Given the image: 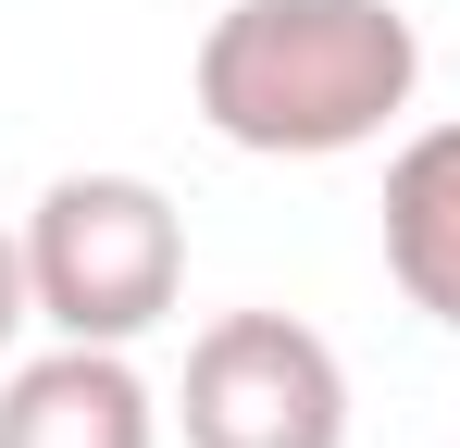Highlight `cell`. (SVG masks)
<instances>
[{
    "label": "cell",
    "mask_w": 460,
    "mask_h": 448,
    "mask_svg": "<svg viewBox=\"0 0 460 448\" xmlns=\"http://www.w3.org/2000/svg\"><path fill=\"white\" fill-rule=\"evenodd\" d=\"M187 87H199V125L249 162H336L411 112L423 25L398 0H225Z\"/></svg>",
    "instance_id": "cell-1"
},
{
    "label": "cell",
    "mask_w": 460,
    "mask_h": 448,
    "mask_svg": "<svg viewBox=\"0 0 460 448\" xmlns=\"http://www.w3.org/2000/svg\"><path fill=\"white\" fill-rule=\"evenodd\" d=\"M187 448H349V362L299 311H212L187 386H174Z\"/></svg>",
    "instance_id": "cell-3"
},
{
    "label": "cell",
    "mask_w": 460,
    "mask_h": 448,
    "mask_svg": "<svg viewBox=\"0 0 460 448\" xmlns=\"http://www.w3.org/2000/svg\"><path fill=\"white\" fill-rule=\"evenodd\" d=\"M25 287H38L50 336L137 349L187 299V212L150 175H50L38 212H25Z\"/></svg>",
    "instance_id": "cell-2"
},
{
    "label": "cell",
    "mask_w": 460,
    "mask_h": 448,
    "mask_svg": "<svg viewBox=\"0 0 460 448\" xmlns=\"http://www.w3.org/2000/svg\"><path fill=\"white\" fill-rule=\"evenodd\" d=\"M25 324H38V287H25V237L0 224V349H13Z\"/></svg>",
    "instance_id": "cell-6"
},
{
    "label": "cell",
    "mask_w": 460,
    "mask_h": 448,
    "mask_svg": "<svg viewBox=\"0 0 460 448\" xmlns=\"http://www.w3.org/2000/svg\"><path fill=\"white\" fill-rule=\"evenodd\" d=\"M0 448H162V399L125 349H38L0 373Z\"/></svg>",
    "instance_id": "cell-4"
},
{
    "label": "cell",
    "mask_w": 460,
    "mask_h": 448,
    "mask_svg": "<svg viewBox=\"0 0 460 448\" xmlns=\"http://www.w3.org/2000/svg\"><path fill=\"white\" fill-rule=\"evenodd\" d=\"M385 274L423 324L460 336V125H423L385 162Z\"/></svg>",
    "instance_id": "cell-5"
}]
</instances>
